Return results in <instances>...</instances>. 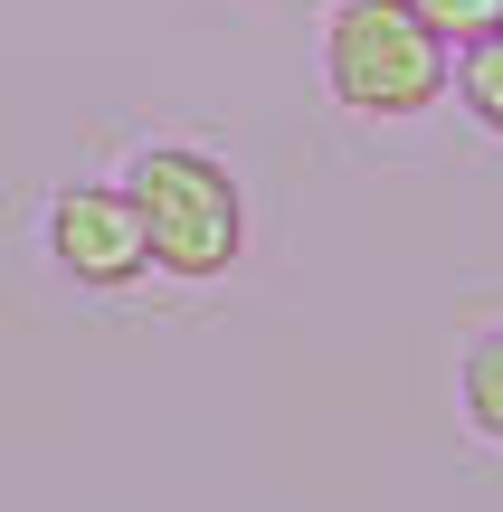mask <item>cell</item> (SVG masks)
I'll list each match as a JSON object with an SVG mask.
<instances>
[{"label": "cell", "mask_w": 503, "mask_h": 512, "mask_svg": "<svg viewBox=\"0 0 503 512\" xmlns=\"http://www.w3.org/2000/svg\"><path fill=\"white\" fill-rule=\"evenodd\" d=\"M323 76H333V95L352 114L399 124V114H428L447 95L456 57L409 0H342L333 29H323Z\"/></svg>", "instance_id": "cell-1"}, {"label": "cell", "mask_w": 503, "mask_h": 512, "mask_svg": "<svg viewBox=\"0 0 503 512\" xmlns=\"http://www.w3.org/2000/svg\"><path fill=\"white\" fill-rule=\"evenodd\" d=\"M124 200H133V219H143V247H152L162 275H190V285H200V275L238 266L247 209H238V181H228L209 152H181V143L143 152L133 181H124Z\"/></svg>", "instance_id": "cell-2"}, {"label": "cell", "mask_w": 503, "mask_h": 512, "mask_svg": "<svg viewBox=\"0 0 503 512\" xmlns=\"http://www.w3.org/2000/svg\"><path fill=\"white\" fill-rule=\"evenodd\" d=\"M48 256L76 275V285H95V294L133 285V275L152 266L133 200H124V190H95V181H76V190H57V200H48Z\"/></svg>", "instance_id": "cell-3"}, {"label": "cell", "mask_w": 503, "mask_h": 512, "mask_svg": "<svg viewBox=\"0 0 503 512\" xmlns=\"http://www.w3.org/2000/svg\"><path fill=\"white\" fill-rule=\"evenodd\" d=\"M456 95H466V114L485 133H503V29H485V38H466V57H456V76H447Z\"/></svg>", "instance_id": "cell-4"}, {"label": "cell", "mask_w": 503, "mask_h": 512, "mask_svg": "<svg viewBox=\"0 0 503 512\" xmlns=\"http://www.w3.org/2000/svg\"><path fill=\"white\" fill-rule=\"evenodd\" d=\"M456 399H466V427L485 446H503V332H485V342L466 351V380H456Z\"/></svg>", "instance_id": "cell-5"}, {"label": "cell", "mask_w": 503, "mask_h": 512, "mask_svg": "<svg viewBox=\"0 0 503 512\" xmlns=\"http://www.w3.org/2000/svg\"><path fill=\"white\" fill-rule=\"evenodd\" d=\"M418 19H428L447 48H466V38H485V29H503V0H409Z\"/></svg>", "instance_id": "cell-6"}]
</instances>
